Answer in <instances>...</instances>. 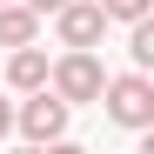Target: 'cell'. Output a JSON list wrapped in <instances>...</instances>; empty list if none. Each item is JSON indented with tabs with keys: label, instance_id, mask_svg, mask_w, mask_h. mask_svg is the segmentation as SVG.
Listing matches in <instances>:
<instances>
[{
	"label": "cell",
	"instance_id": "9c48e42d",
	"mask_svg": "<svg viewBox=\"0 0 154 154\" xmlns=\"http://www.w3.org/2000/svg\"><path fill=\"white\" fill-rule=\"evenodd\" d=\"M14 134V100H0V141Z\"/></svg>",
	"mask_w": 154,
	"mask_h": 154
},
{
	"label": "cell",
	"instance_id": "6da1fadb",
	"mask_svg": "<svg viewBox=\"0 0 154 154\" xmlns=\"http://www.w3.org/2000/svg\"><path fill=\"white\" fill-rule=\"evenodd\" d=\"M47 87H54L67 107H81V100H100L107 67H100V54H94V47H67L60 60H47Z\"/></svg>",
	"mask_w": 154,
	"mask_h": 154
},
{
	"label": "cell",
	"instance_id": "3957f363",
	"mask_svg": "<svg viewBox=\"0 0 154 154\" xmlns=\"http://www.w3.org/2000/svg\"><path fill=\"white\" fill-rule=\"evenodd\" d=\"M67 121H74L67 100H60L54 87H34V94L14 107V134H20V141H34V147H47V141H67Z\"/></svg>",
	"mask_w": 154,
	"mask_h": 154
},
{
	"label": "cell",
	"instance_id": "30bf717a",
	"mask_svg": "<svg viewBox=\"0 0 154 154\" xmlns=\"http://www.w3.org/2000/svg\"><path fill=\"white\" fill-rule=\"evenodd\" d=\"M27 7H34V14H54V7H60V0H27Z\"/></svg>",
	"mask_w": 154,
	"mask_h": 154
},
{
	"label": "cell",
	"instance_id": "8992f818",
	"mask_svg": "<svg viewBox=\"0 0 154 154\" xmlns=\"http://www.w3.org/2000/svg\"><path fill=\"white\" fill-rule=\"evenodd\" d=\"M34 34H40V14L27 0H0V47H27Z\"/></svg>",
	"mask_w": 154,
	"mask_h": 154
},
{
	"label": "cell",
	"instance_id": "7a4b0ae2",
	"mask_svg": "<svg viewBox=\"0 0 154 154\" xmlns=\"http://www.w3.org/2000/svg\"><path fill=\"white\" fill-rule=\"evenodd\" d=\"M100 100H107V121H114V127H134V134L154 127V81H147V67H134V74H107Z\"/></svg>",
	"mask_w": 154,
	"mask_h": 154
},
{
	"label": "cell",
	"instance_id": "ba28073f",
	"mask_svg": "<svg viewBox=\"0 0 154 154\" xmlns=\"http://www.w3.org/2000/svg\"><path fill=\"white\" fill-rule=\"evenodd\" d=\"M100 14L107 20H141V14H154V0H100Z\"/></svg>",
	"mask_w": 154,
	"mask_h": 154
},
{
	"label": "cell",
	"instance_id": "52a82bcc",
	"mask_svg": "<svg viewBox=\"0 0 154 154\" xmlns=\"http://www.w3.org/2000/svg\"><path fill=\"white\" fill-rule=\"evenodd\" d=\"M127 54H134V67H154V20H127Z\"/></svg>",
	"mask_w": 154,
	"mask_h": 154
},
{
	"label": "cell",
	"instance_id": "5b68a950",
	"mask_svg": "<svg viewBox=\"0 0 154 154\" xmlns=\"http://www.w3.org/2000/svg\"><path fill=\"white\" fill-rule=\"evenodd\" d=\"M7 87L14 94H34V87H47V54L27 40V47H7Z\"/></svg>",
	"mask_w": 154,
	"mask_h": 154
},
{
	"label": "cell",
	"instance_id": "277c9868",
	"mask_svg": "<svg viewBox=\"0 0 154 154\" xmlns=\"http://www.w3.org/2000/svg\"><path fill=\"white\" fill-rule=\"evenodd\" d=\"M54 27H60V47H100L107 14H100V0H60V7H54Z\"/></svg>",
	"mask_w": 154,
	"mask_h": 154
}]
</instances>
